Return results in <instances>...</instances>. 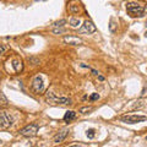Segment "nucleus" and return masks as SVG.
<instances>
[{
    "label": "nucleus",
    "instance_id": "7ed1b4c3",
    "mask_svg": "<svg viewBox=\"0 0 147 147\" xmlns=\"http://www.w3.org/2000/svg\"><path fill=\"white\" fill-rule=\"evenodd\" d=\"M47 100L49 103H55V104H71L72 100L66 97H57L53 92H47Z\"/></svg>",
    "mask_w": 147,
    "mask_h": 147
},
{
    "label": "nucleus",
    "instance_id": "a878e982",
    "mask_svg": "<svg viewBox=\"0 0 147 147\" xmlns=\"http://www.w3.org/2000/svg\"><path fill=\"white\" fill-rule=\"evenodd\" d=\"M0 80H1V74H0Z\"/></svg>",
    "mask_w": 147,
    "mask_h": 147
},
{
    "label": "nucleus",
    "instance_id": "dca6fc26",
    "mask_svg": "<svg viewBox=\"0 0 147 147\" xmlns=\"http://www.w3.org/2000/svg\"><path fill=\"white\" fill-rule=\"evenodd\" d=\"M92 110H93V107H92V105H87V107H82V108H80L79 112H80L81 114H88V113L92 112Z\"/></svg>",
    "mask_w": 147,
    "mask_h": 147
},
{
    "label": "nucleus",
    "instance_id": "f3484780",
    "mask_svg": "<svg viewBox=\"0 0 147 147\" xmlns=\"http://www.w3.org/2000/svg\"><path fill=\"white\" fill-rule=\"evenodd\" d=\"M65 24H66V20L61 18V20H59V21H55L54 24H53V26H54V27H63Z\"/></svg>",
    "mask_w": 147,
    "mask_h": 147
},
{
    "label": "nucleus",
    "instance_id": "b1692460",
    "mask_svg": "<svg viewBox=\"0 0 147 147\" xmlns=\"http://www.w3.org/2000/svg\"><path fill=\"white\" fill-rule=\"evenodd\" d=\"M67 147H81V145H71V146H67Z\"/></svg>",
    "mask_w": 147,
    "mask_h": 147
},
{
    "label": "nucleus",
    "instance_id": "39448f33",
    "mask_svg": "<svg viewBox=\"0 0 147 147\" xmlns=\"http://www.w3.org/2000/svg\"><path fill=\"white\" fill-rule=\"evenodd\" d=\"M13 118L10 113L1 112L0 113V129H7L12 125Z\"/></svg>",
    "mask_w": 147,
    "mask_h": 147
},
{
    "label": "nucleus",
    "instance_id": "423d86ee",
    "mask_svg": "<svg viewBox=\"0 0 147 147\" xmlns=\"http://www.w3.org/2000/svg\"><path fill=\"white\" fill-rule=\"evenodd\" d=\"M31 87H32V91H33L34 93H42L43 88H44V82H43L42 76L37 75L33 79V81H32Z\"/></svg>",
    "mask_w": 147,
    "mask_h": 147
},
{
    "label": "nucleus",
    "instance_id": "2eb2a0df",
    "mask_svg": "<svg viewBox=\"0 0 147 147\" xmlns=\"http://www.w3.org/2000/svg\"><path fill=\"white\" fill-rule=\"evenodd\" d=\"M147 104V99H139L137 102H135V104L132 105V109H139V108H142L145 107Z\"/></svg>",
    "mask_w": 147,
    "mask_h": 147
},
{
    "label": "nucleus",
    "instance_id": "ddd939ff",
    "mask_svg": "<svg viewBox=\"0 0 147 147\" xmlns=\"http://www.w3.org/2000/svg\"><path fill=\"white\" fill-rule=\"evenodd\" d=\"M69 25H70L72 28H79L81 25V20L80 18H76V17H71L70 21H69Z\"/></svg>",
    "mask_w": 147,
    "mask_h": 147
},
{
    "label": "nucleus",
    "instance_id": "f8f14e48",
    "mask_svg": "<svg viewBox=\"0 0 147 147\" xmlns=\"http://www.w3.org/2000/svg\"><path fill=\"white\" fill-rule=\"evenodd\" d=\"M67 10H69L70 13L75 15V13H77L80 11V6L77 5V4H75V3H70V4H67Z\"/></svg>",
    "mask_w": 147,
    "mask_h": 147
},
{
    "label": "nucleus",
    "instance_id": "4be33fe9",
    "mask_svg": "<svg viewBox=\"0 0 147 147\" xmlns=\"http://www.w3.org/2000/svg\"><path fill=\"white\" fill-rule=\"evenodd\" d=\"M5 50H6V47H5V45L0 44V54H4V53H5Z\"/></svg>",
    "mask_w": 147,
    "mask_h": 147
},
{
    "label": "nucleus",
    "instance_id": "f03ea898",
    "mask_svg": "<svg viewBox=\"0 0 147 147\" xmlns=\"http://www.w3.org/2000/svg\"><path fill=\"white\" fill-rule=\"evenodd\" d=\"M38 130H39V125L37 123H33V124H30V125L25 126L24 129H21L20 135L25 136V137H33L37 135Z\"/></svg>",
    "mask_w": 147,
    "mask_h": 147
},
{
    "label": "nucleus",
    "instance_id": "bb28decb",
    "mask_svg": "<svg viewBox=\"0 0 147 147\" xmlns=\"http://www.w3.org/2000/svg\"><path fill=\"white\" fill-rule=\"evenodd\" d=\"M146 141H147V136H146Z\"/></svg>",
    "mask_w": 147,
    "mask_h": 147
},
{
    "label": "nucleus",
    "instance_id": "6e6552de",
    "mask_svg": "<svg viewBox=\"0 0 147 147\" xmlns=\"http://www.w3.org/2000/svg\"><path fill=\"white\" fill-rule=\"evenodd\" d=\"M64 42L70 44V45H80V44H82V39L79 38V37L66 36V37H64Z\"/></svg>",
    "mask_w": 147,
    "mask_h": 147
},
{
    "label": "nucleus",
    "instance_id": "0eeeda50",
    "mask_svg": "<svg viewBox=\"0 0 147 147\" xmlns=\"http://www.w3.org/2000/svg\"><path fill=\"white\" fill-rule=\"evenodd\" d=\"M97 31V27H96V25L93 24L92 21H85L84 25H82L81 30H80V33H88V34H92L94 33V32Z\"/></svg>",
    "mask_w": 147,
    "mask_h": 147
},
{
    "label": "nucleus",
    "instance_id": "9b49d317",
    "mask_svg": "<svg viewBox=\"0 0 147 147\" xmlns=\"http://www.w3.org/2000/svg\"><path fill=\"white\" fill-rule=\"evenodd\" d=\"M12 67H13V70H15V72H20V71H22V69H24L22 61L20 60V59H15V60L12 61Z\"/></svg>",
    "mask_w": 147,
    "mask_h": 147
},
{
    "label": "nucleus",
    "instance_id": "4468645a",
    "mask_svg": "<svg viewBox=\"0 0 147 147\" xmlns=\"http://www.w3.org/2000/svg\"><path fill=\"white\" fill-rule=\"evenodd\" d=\"M7 104H9L7 98L5 97V94L0 91V108H5V107H7Z\"/></svg>",
    "mask_w": 147,
    "mask_h": 147
},
{
    "label": "nucleus",
    "instance_id": "aec40b11",
    "mask_svg": "<svg viewBox=\"0 0 147 147\" xmlns=\"http://www.w3.org/2000/svg\"><path fill=\"white\" fill-rule=\"evenodd\" d=\"M64 32H65V30L61 28V27H58V28L53 30V33H55V34H60V33H64Z\"/></svg>",
    "mask_w": 147,
    "mask_h": 147
},
{
    "label": "nucleus",
    "instance_id": "412c9836",
    "mask_svg": "<svg viewBox=\"0 0 147 147\" xmlns=\"http://www.w3.org/2000/svg\"><path fill=\"white\" fill-rule=\"evenodd\" d=\"M99 98V94L98 93H92L90 96V100H97Z\"/></svg>",
    "mask_w": 147,
    "mask_h": 147
},
{
    "label": "nucleus",
    "instance_id": "9d476101",
    "mask_svg": "<svg viewBox=\"0 0 147 147\" xmlns=\"http://www.w3.org/2000/svg\"><path fill=\"white\" fill-rule=\"evenodd\" d=\"M75 118H76V113L74 112V110H69V112L65 113V115H64V121H65V123H70Z\"/></svg>",
    "mask_w": 147,
    "mask_h": 147
},
{
    "label": "nucleus",
    "instance_id": "393cba45",
    "mask_svg": "<svg viewBox=\"0 0 147 147\" xmlns=\"http://www.w3.org/2000/svg\"><path fill=\"white\" fill-rule=\"evenodd\" d=\"M34 1H45V0H34Z\"/></svg>",
    "mask_w": 147,
    "mask_h": 147
},
{
    "label": "nucleus",
    "instance_id": "5701e85b",
    "mask_svg": "<svg viewBox=\"0 0 147 147\" xmlns=\"http://www.w3.org/2000/svg\"><path fill=\"white\" fill-rule=\"evenodd\" d=\"M28 60L33 63L34 65H37V64H39V60H38V59H36V58H31V59H28Z\"/></svg>",
    "mask_w": 147,
    "mask_h": 147
},
{
    "label": "nucleus",
    "instance_id": "1a4fd4ad",
    "mask_svg": "<svg viewBox=\"0 0 147 147\" xmlns=\"http://www.w3.org/2000/svg\"><path fill=\"white\" fill-rule=\"evenodd\" d=\"M67 134H69V130H67V129H64V130H61L60 132H58V134L54 136L53 141L55 142V144H59V142H63L64 140L66 139Z\"/></svg>",
    "mask_w": 147,
    "mask_h": 147
},
{
    "label": "nucleus",
    "instance_id": "20e7f679",
    "mask_svg": "<svg viewBox=\"0 0 147 147\" xmlns=\"http://www.w3.org/2000/svg\"><path fill=\"white\" fill-rule=\"evenodd\" d=\"M120 120L124 121V123H127V124H137V123L147 120V117L139 115V114H127V115L121 117Z\"/></svg>",
    "mask_w": 147,
    "mask_h": 147
},
{
    "label": "nucleus",
    "instance_id": "cd10ccee",
    "mask_svg": "<svg viewBox=\"0 0 147 147\" xmlns=\"http://www.w3.org/2000/svg\"><path fill=\"white\" fill-rule=\"evenodd\" d=\"M146 26H147V22H146Z\"/></svg>",
    "mask_w": 147,
    "mask_h": 147
},
{
    "label": "nucleus",
    "instance_id": "a211bd4d",
    "mask_svg": "<svg viewBox=\"0 0 147 147\" xmlns=\"http://www.w3.org/2000/svg\"><path fill=\"white\" fill-rule=\"evenodd\" d=\"M94 132H96L94 129H88V130L86 131V135H87V137H88V139H93L94 135H96Z\"/></svg>",
    "mask_w": 147,
    "mask_h": 147
},
{
    "label": "nucleus",
    "instance_id": "f257e3e1",
    "mask_svg": "<svg viewBox=\"0 0 147 147\" xmlns=\"http://www.w3.org/2000/svg\"><path fill=\"white\" fill-rule=\"evenodd\" d=\"M126 10H127V13L131 17H142L144 13L146 12L147 7L142 6L137 3H127L126 4Z\"/></svg>",
    "mask_w": 147,
    "mask_h": 147
},
{
    "label": "nucleus",
    "instance_id": "6ab92c4d",
    "mask_svg": "<svg viewBox=\"0 0 147 147\" xmlns=\"http://www.w3.org/2000/svg\"><path fill=\"white\" fill-rule=\"evenodd\" d=\"M109 30H110V32H112V33H114V32H115V30H117V25H115V22H114L113 20H110Z\"/></svg>",
    "mask_w": 147,
    "mask_h": 147
}]
</instances>
